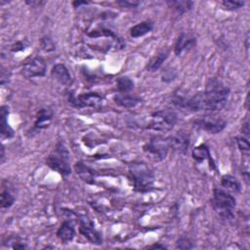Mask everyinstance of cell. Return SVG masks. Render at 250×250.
<instances>
[{
  "label": "cell",
  "instance_id": "obj_2",
  "mask_svg": "<svg viewBox=\"0 0 250 250\" xmlns=\"http://www.w3.org/2000/svg\"><path fill=\"white\" fill-rule=\"evenodd\" d=\"M128 176L134 189L138 192H146L153 188L154 173L145 163H132L129 166Z\"/></svg>",
  "mask_w": 250,
  "mask_h": 250
},
{
  "label": "cell",
  "instance_id": "obj_17",
  "mask_svg": "<svg viewBox=\"0 0 250 250\" xmlns=\"http://www.w3.org/2000/svg\"><path fill=\"white\" fill-rule=\"evenodd\" d=\"M74 169H75L76 174L79 176V178L83 182H85L86 184H89V185L95 184V172L89 166H87L86 164H84L81 161H78L74 165Z\"/></svg>",
  "mask_w": 250,
  "mask_h": 250
},
{
  "label": "cell",
  "instance_id": "obj_11",
  "mask_svg": "<svg viewBox=\"0 0 250 250\" xmlns=\"http://www.w3.org/2000/svg\"><path fill=\"white\" fill-rule=\"evenodd\" d=\"M168 141L170 148H173L181 154H186L188 152L189 146V137L188 133L183 131L177 132L175 135L168 137Z\"/></svg>",
  "mask_w": 250,
  "mask_h": 250
},
{
  "label": "cell",
  "instance_id": "obj_35",
  "mask_svg": "<svg viewBox=\"0 0 250 250\" xmlns=\"http://www.w3.org/2000/svg\"><path fill=\"white\" fill-rule=\"evenodd\" d=\"M4 157H5V153H4V146H2V148H1V162H2V163L4 162Z\"/></svg>",
  "mask_w": 250,
  "mask_h": 250
},
{
  "label": "cell",
  "instance_id": "obj_28",
  "mask_svg": "<svg viewBox=\"0 0 250 250\" xmlns=\"http://www.w3.org/2000/svg\"><path fill=\"white\" fill-rule=\"evenodd\" d=\"M222 5L224 6L225 9L229 10V11H233V10H237L239 8H241L244 5L243 1H233V0H225L222 2Z\"/></svg>",
  "mask_w": 250,
  "mask_h": 250
},
{
  "label": "cell",
  "instance_id": "obj_30",
  "mask_svg": "<svg viewBox=\"0 0 250 250\" xmlns=\"http://www.w3.org/2000/svg\"><path fill=\"white\" fill-rule=\"evenodd\" d=\"M117 4L125 8H135L140 4V2L130 1V0H120V1H117Z\"/></svg>",
  "mask_w": 250,
  "mask_h": 250
},
{
  "label": "cell",
  "instance_id": "obj_1",
  "mask_svg": "<svg viewBox=\"0 0 250 250\" xmlns=\"http://www.w3.org/2000/svg\"><path fill=\"white\" fill-rule=\"evenodd\" d=\"M229 88L222 81L211 78L205 86V90L186 99L177 98L174 104L190 111H217L221 110L228 103Z\"/></svg>",
  "mask_w": 250,
  "mask_h": 250
},
{
  "label": "cell",
  "instance_id": "obj_20",
  "mask_svg": "<svg viewBox=\"0 0 250 250\" xmlns=\"http://www.w3.org/2000/svg\"><path fill=\"white\" fill-rule=\"evenodd\" d=\"M221 185L229 192L239 193L241 190L240 183L237 181V179L235 177H233L229 174H226V175L222 176Z\"/></svg>",
  "mask_w": 250,
  "mask_h": 250
},
{
  "label": "cell",
  "instance_id": "obj_22",
  "mask_svg": "<svg viewBox=\"0 0 250 250\" xmlns=\"http://www.w3.org/2000/svg\"><path fill=\"white\" fill-rule=\"evenodd\" d=\"M168 56H169L168 50H162L159 53H157L155 56H153L146 64L147 71L157 70L162 65V63L166 61Z\"/></svg>",
  "mask_w": 250,
  "mask_h": 250
},
{
  "label": "cell",
  "instance_id": "obj_24",
  "mask_svg": "<svg viewBox=\"0 0 250 250\" xmlns=\"http://www.w3.org/2000/svg\"><path fill=\"white\" fill-rule=\"evenodd\" d=\"M134 88V82L127 76H121L116 79V89L119 93H129Z\"/></svg>",
  "mask_w": 250,
  "mask_h": 250
},
{
  "label": "cell",
  "instance_id": "obj_8",
  "mask_svg": "<svg viewBox=\"0 0 250 250\" xmlns=\"http://www.w3.org/2000/svg\"><path fill=\"white\" fill-rule=\"evenodd\" d=\"M68 102L72 106L76 108H83V107L98 108L103 104V98L98 93H94V92L84 93L78 96L73 95V93H69Z\"/></svg>",
  "mask_w": 250,
  "mask_h": 250
},
{
  "label": "cell",
  "instance_id": "obj_23",
  "mask_svg": "<svg viewBox=\"0 0 250 250\" xmlns=\"http://www.w3.org/2000/svg\"><path fill=\"white\" fill-rule=\"evenodd\" d=\"M167 4L169 5V7L173 8L179 14H184V13L189 11L192 8L193 2L192 1L172 0V1H167Z\"/></svg>",
  "mask_w": 250,
  "mask_h": 250
},
{
  "label": "cell",
  "instance_id": "obj_6",
  "mask_svg": "<svg viewBox=\"0 0 250 250\" xmlns=\"http://www.w3.org/2000/svg\"><path fill=\"white\" fill-rule=\"evenodd\" d=\"M170 146L168 138H162L159 136L152 137L148 142H146L143 150L146 157L152 161H162L168 154Z\"/></svg>",
  "mask_w": 250,
  "mask_h": 250
},
{
  "label": "cell",
  "instance_id": "obj_14",
  "mask_svg": "<svg viewBox=\"0 0 250 250\" xmlns=\"http://www.w3.org/2000/svg\"><path fill=\"white\" fill-rule=\"evenodd\" d=\"M51 75L62 85L69 86L73 82L70 72L68 71L67 67L62 63L55 64L51 70Z\"/></svg>",
  "mask_w": 250,
  "mask_h": 250
},
{
  "label": "cell",
  "instance_id": "obj_4",
  "mask_svg": "<svg viewBox=\"0 0 250 250\" xmlns=\"http://www.w3.org/2000/svg\"><path fill=\"white\" fill-rule=\"evenodd\" d=\"M69 152L62 141H59L53 151L47 156L46 164L52 170L62 176H68L71 173Z\"/></svg>",
  "mask_w": 250,
  "mask_h": 250
},
{
  "label": "cell",
  "instance_id": "obj_25",
  "mask_svg": "<svg viewBox=\"0 0 250 250\" xmlns=\"http://www.w3.org/2000/svg\"><path fill=\"white\" fill-rule=\"evenodd\" d=\"M15 202V197L9 189H2L0 194V203L3 209H9Z\"/></svg>",
  "mask_w": 250,
  "mask_h": 250
},
{
  "label": "cell",
  "instance_id": "obj_26",
  "mask_svg": "<svg viewBox=\"0 0 250 250\" xmlns=\"http://www.w3.org/2000/svg\"><path fill=\"white\" fill-rule=\"evenodd\" d=\"M236 140V144L237 146L239 148V150L241 151L242 155L246 158H248L249 156V150H250V146H249V141L248 138L244 137V136H239L235 138Z\"/></svg>",
  "mask_w": 250,
  "mask_h": 250
},
{
  "label": "cell",
  "instance_id": "obj_33",
  "mask_svg": "<svg viewBox=\"0 0 250 250\" xmlns=\"http://www.w3.org/2000/svg\"><path fill=\"white\" fill-rule=\"evenodd\" d=\"M147 248H160V249H164V248H166V246L161 245V244H159V243H155V244H153V245L148 246Z\"/></svg>",
  "mask_w": 250,
  "mask_h": 250
},
{
  "label": "cell",
  "instance_id": "obj_34",
  "mask_svg": "<svg viewBox=\"0 0 250 250\" xmlns=\"http://www.w3.org/2000/svg\"><path fill=\"white\" fill-rule=\"evenodd\" d=\"M248 41H249V34L247 33V34H246V38H245V48H246V50H248V48H249Z\"/></svg>",
  "mask_w": 250,
  "mask_h": 250
},
{
  "label": "cell",
  "instance_id": "obj_32",
  "mask_svg": "<svg viewBox=\"0 0 250 250\" xmlns=\"http://www.w3.org/2000/svg\"><path fill=\"white\" fill-rule=\"evenodd\" d=\"M23 49H24V44H23L22 42H21V41H19V42H17L16 44H14V45L12 46V48H11L12 52H19V51H22Z\"/></svg>",
  "mask_w": 250,
  "mask_h": 250
},
{
  "label": "cell",
  "instance_id": "obj_21",
  "mask_svg": "<svg viewBox=\"0 0 250 250\" xmlns=\"http://www.w3.org/2000/svg\"><path fill=\"white\" fill-rule=\"evenodd\" d=\"M153 28V23L150 21H143L130 28V35L134 38L144 36L150 32Z\"/></svg>",
  "mask_w": 250,
  "mask_h": 250
},
{
  "label": "cell",
  "instance_id": "obj_27",
  "mask_svg": "<svg viewBox=\"0 0 250 250\" xmlns=\"http://www.w3.org/2000/svg\"><path fill=\"white\" fill-rule=\"evenodd\" d=\"M40 46H41V49L45 52H52L55 50V43L53 42V40L50 38V37H42L40 39Z\"/></svg>",
  "mask_w": 250,
  "mask_h": 250
},
{
  "label": "cell",
  "instance_id": "obj_9",
  "mask_svg": "<svg viewBox=\"0 0 250 250\" xmlns=\"http://www.w3.org/2000/svg\"><path fill=\"white\" fill-rule=\"evenodd\" d=\"M77 218L79 223V232L91 243L101 245L103 243V237L95 229V226L89 217L87 215H79Z\"/></svg>",
  "mask_w": 250,
  "mask_h": 250
},
{
  "label": "cell",
  "instance_id": "obj_10",
  "mask_svg": "<svg viewBox=\"0 0 250 250\" xmlns=\"http://www.w3.org/2000/svg\"><path fill=\"white\" fill-rule=\"evenodd\" d=\"M47 65L45 61L40 57H34L26 61L21 67V73L25 78L43 77L46 74Z\"/></svg>",
  "mask_w": 250,
  "mask_h": 250
},
{
  "label": "cell",
  "instance_id": "obj_5",
  "mask_svg": "<svg viewBox=\"0 0 250 250\" xmlns=\"http://www.w3.org/2000/svg\"><path fill=\"white\" fill-rule=\"evenodd\" d=\"M178 121L177 113L172 109H160L152 112L151 118L146 126L147 129L156 132L171 131Z\"/></svg>",
  "mask_w": 250,
  "mask_h": 250
},
{
  "label": "cell",
  "instance_id": "obj_15",
  "mask_svg": "<svg viewBox=\"0 0 250 250\" xmlns=\"http://www.w3.org/2000/svg\"><path fill=\"white\" fill-rule=\"evenodd\" d=\"M53 118V111L50 108L43 107L40 108L35 116L34 121V129L36 130H42L47 127H49L51 121Z\"/></svg>",
  "mask_w": 250,
  "mask_h": 250
},
{
  "label": "cell",
  "instance_id": "obj_19",
  "mask_svg": "<svg viewBox=\"0 0 250 250\" xmlns=\"http://www.w3.org/2000/svg\"><path fill=\"white\" fill-rule=\"evenodd\" d=\"M114 101L117 104L123 107L131 108L136 106L141 102V99L135 95H130L129 93H118L114 96Z\"/></svg>",
  "mask_w": 250,
  "mask_h": 250
},
{
  "label": "cell",
  "instance_id": "obj_13",
  "mask_svg": "<svg viewBox=\"0 0 250 250\" xmlns=\"http://www.w3.org/2000/svg\"><path fill=\"white\" fill-rule=\"evenodd\" d=\"M196 44V38L192 33L182 32L174 45V53L176 56H180L183 52L193 48Z\"/></svg>",
  "mask_w": 250,
  "mask_h": 250
},
{
  "label": "cell",
  "instance_id": "obj_31",
  "mask_svg": "<svg viewBox=\"0 0 250 250\" xmlns=\"http://www.w3.org/2000/svg\"><path fill=\"white\" fill-rule=\"evenodd\" d=\"M241 132H242V136L248 138V136H249V121H248V118H246L245 121L242 123Z\"/></svg>",
  "mask_w": 250,
  "mask_h": 250
},
{
  "label": "cell",
  "instance_id": "obj_29",
  "mask_svg": "<svg viewBox=\"0 0 250 250\" xmlns=\"http://www.w3.org/2000/svg\"><path fill=\"white\" fill-rule=\"evenodd\" d=\"M176 247L179 249H191L193 247V244L191 242V240L187 237V236H181L177 242H176Z\"/></svg>",
  "mask_w": 250,
  "mask_h": 250
},
{
  "label": "cell",
  "instance_id": "obj_12",
  "mask_svg": "<svg viewBox=\"0 0 250 250\" xmlns=\"http://www.w3.org/2000/svg\"><path fill=\"white\" fill-rule=\"evenodd\" d=\"M191 155L197 164H201V163L207 161L208 167L211 171L217 170L215 162H214L213 158L211 157L209 147L205 144H201V145L195 146L191 151Z\"/></svg>",
  "mask_w": 250,
  "mask_h": 250
},
{
  "label": "cell",
  "instance_id": "obj_3",
  "mask_svg": "<svg viewBox=\"0 0 250 250\" xmlns=\"http://www.w3.org/2000/svg\"><path fill=\"white\" fill-rule=\"evenodd\" d=\"M211 205L215 212L224 220H231L234 217L236 205L235 198L226 189L215 188L211 198Z\"/></svg>",
  "mask_w": 250,
  "mask_h": 250
},
{
  "label": "cell",
  "instance_id": "obj_16",
  "mask_svg": "<svg viewBox=\"0 0 250 250\" xmlns=\"http://www.w3.org/2000/svg\"><path fill=\"white\" fill-rule=\"evenodd\" d=\"M57 236L62 243L70 242L75 236V229L69 221H63L57 230Z\"/></svg>",
  "mask_w": 250,
  "mask_h": 250
},
{
  "label": "cell",
  "instance_id": "obj_7",
  "mask_svg": "<svg viewBox=\"0 0 250 250\" xmlns=\"http://www.w3.org/2000/svg\"><path fill=\"white\" fill-rule=\"evenodd\" d=\"M193 124L196 128L205 131L209 134H218L227 127V122L220 116L203 115L194 119Z\"/></svg>",
  "mask_w": 250,
  "mask_h": 250
},
{
  "label": "cell",
  "instance_id": "obj_18",
  "mask_svg": "<svg viewBox=\"0 0 250 250\" xmlns=\"http://www.w3.org/2000/svg\"><path fill=\"white\" fill-rule=\"evenodd\" d=\"M8 115H9V107L7 105H2L0 108V128L1 135L3 138L11 139L15 136L14 130L8 124Z\"/></svg>",
  "mask_w": 250,
  "mask_h": 250
}]
</instances>
